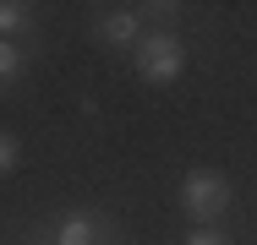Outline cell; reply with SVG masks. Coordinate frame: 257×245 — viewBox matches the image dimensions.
<instances>
[{
    "label": "cell",
    "instance_id": "6da1fadb",
    "mask_svg": "<svg viewBox=\"0 0 257 245\" xmlns=\"http://www.w3.org/2000/svg\"><path fill=\"white\" fill-rule=\"evenodd\" d=\"M175 196H181V212L192 218V229H219V224L230 218V207H235V186H230V174L213 169V164L186 169Z\"/></svg>",
    "mask_w": 257,
    "mask_h": 245
},
{
    "label": "cell",
    "instance_id": "7a4b0ae2",
    "mask_svg": "<svg viewBox=\"0 0 257 245\" xmlns=\"http://www.w3.org/2000/svg\"><path fill=\"white\" fill-rule=\"evenodd\" d=\"M132 66H137L143 82L170 88V82L186 71V44H181V33H143V44L132 49Z\"/></svg>",
    "mask_w": 257,
    "mask_h": 245
},
{
    "label": "cell",
    "instance_id": "3957f363",
    "mask_svg": "<svg viewBox=\"0 0 257 245\" xmlns=\"http://www.w3.org/2000/svg\"><path fill=\"white\" fill-rule=\"evenodd\" d=\"M50 234H55V245H126L120 224L104 207H66L50 224Z\"/></svg>",
    "mask_w": 257,
    "mask_h": 245
},
{
    "label": "cell",
    "instance_id": "277c9868",
    "mask_svg": "<svg viewBox=\"0 0 257 245\" xmlns=\"http://www.w3.org/2000/svg\"><path fill=\"white\" fill-rule=\"evenodd\" d=\"M93 38H99L104 49L132 54V49L143 44V16H137L132 6H93Z\"/></svg>",
    "mask_w": 257,
    "mask_h": 245
},
{
    "label": "cell",
    "instance_id": "5b68a950",
    "mask_svg": "<svg viewBox=\"0 0 257 245\" xmlns=\"http://www.w3.org/2000/svg\"><path fill=\"white\" fill-rule=\"evenodd\" d=\"M39 28V6H28V0H0V38H22V33H33Z\"/></svg>",
    "mask_w": 257,
    "mask_h": 245
},
{
    "label": "cell",
    "instance_id": "8992f818",
    "mask_svg": "<svg viewBox=\"0 0 257 245\" xmlns=\"http://www.w3.org/2000/svg\"><path fill=\"white\" fill-rule=\"evenodd\" d=\"M143 22H148V33H175V22H181V0H143V6H132Z\"/></svg>",
    "mask_w": 257,
    "mask_h": 245
},
{
    "label": "cell",
    "instance_id": "52a82bcc",
    "mask_svg": "<svg viewBox=\"0 0 257 245\" xmlns=\"http://www.w3.org/2000/svg\"><path fill=\"white\" fill-rule=\"evenodd\" d=\"M22 71H28V49L11 44V38H0V93H11V88L22 82Z\"/></svg>",
    "mask_w": 257,
    "mask_h": 245
},
{
    "label": "cell",
    "instance_id": "ba28073f",
    "mask_svg": "<svg viewBox=\"0 0 257 245\" xmlns=\"http://www.w3.org/2000/svg\"><path fill=\"white\" fill-rule=\"evenodd\" d=\"M17 164H22V142H17V131H6V126H0V180H6Z\"/></svg>",
    "mask_w": 257,
    "mask_h": 245
},
{
    "label": "cell",
    "instance_id": "9c48e42d",
    "mask_svg": "<svg viewBox=\"0 0 257 245\" xmlns=\"http://www.w3.org/2000/svg\"><path fill=\"white\" fill-rule=\"evenodd\" d=\"M11 245H55V234H50V224H22L11 234Z\"/></svg>",
    "mask_w": 257,
    "mask_h": 245
},
{
    "label": "cell",
    "instance_id": "30bf717a",
    "mask_svg": "<svg viewBox=\"0 0 257 245\" xmlns=\"http://www.w3.org/2000/svg\"><path fill=\"white\" fill-rule=\"evenodd\" d=\"M181 245H230V234H224V229H192Z\"/></svg>",
    "mask_w": 257,
    "mask_h": 245
}]
</instances>
